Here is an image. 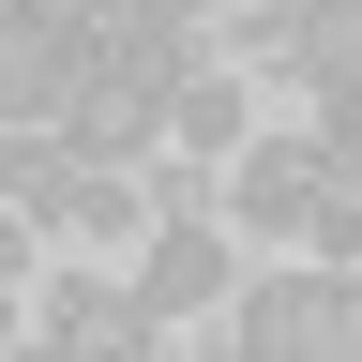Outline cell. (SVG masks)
<instances>
[{
	"mask_svg": "<svg viewBox=\"0 0 362 362\" xmlns=\"http://www.w3.org/2000/svg\"><path fill=\"white\" fill-rule=\"evenodd\" d=\"M226 347L242 362H362V257H272L242 302H226Z\"/></svg>",
	"mask_w": 362,
	"mask_h": 362,
	"instance_id": "6da1fadb",
	"label": "cell"
},
{
	"mask_svg": "<svg viewBox=\"0 0 362 362\" xmlns=\"http://www.w3.org/2000/svg\"><path fill=\"white\" fill-rule=\"evenodd\" d=\"M30 347H61V362H166V317L136 302L121 257H61L30 287Z\"/></svg>",
	"mask_w": 362,
	"mask_h": 362,
	"instance_id": "7a4b0ae2",
	"label": "cell"
},
{
	"mask_svg": "<svg viewBox=\"0 0 362 362\" xmlns=\"http://www.w3.org/2000/svg\"><path fill=\"white\" fill-rule=\"evenodd\" d=\"M61 136L90 166H151L166 151V45H90L76 90H61Z\"/></svg>",
	"mask_w": 362,
	"mask_h": 362,
	"instance_id": "3957f363",
	"label": "cell"
},
{
	"mask_svg": "<svg viewBox=\"0 0 362 362\" xmlns=\"http://www.w3.org/2000/svg\"><path fill=\"white\" fill-rule=\"evenodd\" d=\"M136 302H151L166 347H181L211 302H242V226H226V211H166L151 242H136Z\"/></svg>",
	"mask_w": 362,
	"mask_h": 362,
	"instance_id": "277c9868",
	"label": "cell"
},
{
	"mask_svg": "<svg viewBox=\"0 0 362 362\" xmlns=\"http://www.w3.org/2000/svg\"><path fill=\"white\" fill-rule=\"evenodd\" d=\"M317 181H332V121H287V136H242V151H226V226H242V242H302Z\"/></svg>",
	"mask_w": 362,
	"mask_h": 362,
	"instance_id": "5b68a950",
	"label": "cell"
},
{
	"mask_svg": "<svg viewBox=\"0 0 362 362\" xmlns=\"http://www.w3.org/2000/svg\"><path fill=\"white\" fill-rule=\"evenodd\" d=\"M242 136H257V90H242V61H226V45H197V61L166 76V151H181V166H226Z\"/></svg>",
	"mask_w": 362,
	"mask_h": 362,
	"instance_id": "8992f818",
	"label": "cell"
},
{
	"mask_svg": "<svg viewBox=\"0 0 362 362\" xmlns=\"http://www.w3.org/2000/svg\"><path fill=\"white\" fill-rule=\"evenodd\" d=\"M166 226V197H151V166H90L76 181V211H61V242H90V257H121L136 272V242Z\"/></svg>",
	"mask_w": 362,
	"mask_h": 362,
	"instance_id": "52a82bcc",
	"label": "cell"
},
{
	"mask_svg": "<svg viewBox=\"0 0 362 362\" xmlns=\"http://www.w3.org/2000/svg\"><path fill=\"white\" fill-rule=\"evenodd\" d=\"M76 181H90V151H76L61 121H0V197H16L30 226H61V211H76Z\"/></svg>",
	"mask_w": 362,
	"mask_h": 362,
	"instance_id": "ba28073f",
	"label": "cell"
},
{
	"mask_svg": "<svg viewBox=\"0 0 362 362\" xmlns=\"http://www.w3.org/2000/svg\"><path fill=\"white\" fill-rule=\"evenodd\" d=\"M287 76H302V106H347L362 90V0H317L302 45H287Z\"/></svg>",
	"mask_w": 362,
	"mask_h": 362,
	"instance_id": "9c48e42d",
	"label": "cell"
},
{
	"mask_svg": "<svg viewBox=\"0 0 362 362\" xmlns=\"http://www.w3.org/2000/svg\"><path fill=\"white\" fill-rule=\"evenodd\" d=\"M302 16H317V0H211V45H226V61H287V45H302Z\"/></svg>",
	"mask_w": 362,
	"mask_h": 362,
	"instance_id": "30bf717a",
	"label": "cell"
},
{
	"mask_svg": "<svg viewBox=\"0 0 362 362\" xmlns=\"http://www.w3.org/2000/svg\"><path fill=\"white\" fill-rule=\"evenodd\" d=\"M302 257H362V151L332 136V181H317V211H302Z\"/></svg>",
	"mask_w": 362,
	"mask_h": 362,
	"instance_id": "8fae6325",
	"label": "cell"
}]
</instances>
